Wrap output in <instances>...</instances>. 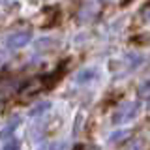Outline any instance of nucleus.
Listing matches in <instances>:
<instances>
[{
  "instance_id": "20e7f679",
  "label": "nucleus",
  "mask_w": 150,
  "mask_h": 150,
  "mask_svg": "<svg viewBox=\"0 0 150 150\" xmlns=\"http://www.w3.org/2000/svg\"><path fill=\"white\" fill-rule=\"evenodd\" d=\"M49 109H51V103H47V101H45V103H38L34 109L30 111V116H32V118H40V116L45 115Z\"/></svg>"
},
{
  "instance_id": "f257e3e1",
  "label": "nucleus",
  "mask_w": 150,
  "mask_h": 150,
  "mask_svg": "<svg viewBox=\"0 0 150 150\" xmlns=\"http://www.w3.org/2000/svg\"><path fill=\"white\" fill-rule=\"evenodd\" d=\"M139 112V103L135 101H126L112 112V124H124V122H129L137 116Z\"/></svg>"
},
{
  "instance_id": "f03ea898",
  "label": "nucleus",
  "mask_w": 150,
  "mask_h": 150,
  "mask_svg": "<svg viewBox=\"0 0 150 150\" xmlns=\"http://www.w3.org/2000/svg\"><path fill=\"white\" fill-rule=\"evenodd\" d=\"M32 40V34L28 30H21V32H15V34H11L6 40V45L8 49H21V47H25L30 43Z\"/></svg>"
},
{
  "instance_id": "0eeeda50",
  "label": "nucleus",
  "mask_w": 150,
  "mask_h": 150,
  "mask_svg": "<svg viewBox=\"0 0 150 150\" xmlns=\"http://www.w3.org/2000/svg\"><path fill=\"white\" fill-rule=\"evenodd\" d=\"M2 150H19L17 141H8V143L4 144V148H2Z\"/></svg>"
},
{
  "instance_id": "423d86ee",
  "label": "nucleus",
  "mask_w": 150,
  "mask_h": 150,
  "mask_svg": "<svg viewBox=\"0 0 150 150\" xmlns=\"http://www.w3.org/2000/svg\"><path fill=\"white\" fill-rule=\"evenodd\" d=\"M139 98H144V100H150V81L141 84L139 86Z\"/></svg>"
},
{
  "instance_id": "6e6552de",
  "label": "nucleus",
  "mask_w": 150,
  "mask_h": 150,
  "mask_svg": "<svg viewBox=\"0 0 150 150\" xmlns=\"http://www.w3.org/2000/svg\"><path fill=\"white\" fill-rule=\"evenodd\" d=\"M75 150H100L98 146H92V144H77Z\"/></svg>"
},
{
  "instance_id": "39448f33",
  "label": "nucleus",
  "mask_w": 150,
  "mask_h": 150,
  "mask_svg": "<svg viewBox=\"0 0 150 150\" xmlns=\"http://www.w3.org/2000/svg\"><path fill=\"white\" fill-rule=\"evenodd\" d=\"M96 73H98L96 69H84V71H81L77 77H75V81H77V83H84L86 79H94V77H96Z\"/></svg>"
},
{
  "instance_id": "1a4fd4ad",
  "label": "nucleus",
  "mask_w": 150,
  "mask_h": 150,
  "mask_svg": "<svg viewBox=\"0 0 150 150\" xmlns=\"http://www.w3.org/2000/svg\"><path fill=\"white\" fill-rule=\"evenodd\" d=\"M148 101H150V100H148ZM148 107H150V103H148Z\"/></svg>"
},
{
  "instance_id": "7ed1b4c3",
  "label": "nucleus",
  "mask_w": 150,
  "mask_h": 150,
  "mask_svg": "<svg viewBox=\"0 0 150 150\" xmlns=\"http://www.w3.org/2000/svg\"><path fill=\"white\" fill-rule=\"evenodd\" d=\"M17 124H19V120H17V118L9 122V124L6 126V128L2 129V133H0V139H2V141H9V139H11V135H13V131H15Z\"/></svg>"
}]
</instances>
